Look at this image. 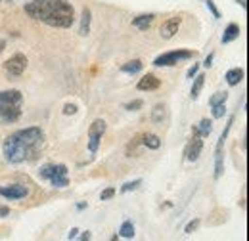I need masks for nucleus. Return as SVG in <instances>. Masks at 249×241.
<instances>
[{"label":"nucleus","instance_id":"7","mask_svg":"<svg viewBox=\"0 0 249 241\" xmlns=\"http://www.w3.org/2000/svg\"><path fill=\"white\" fill-rule=\"evenodd\" d=\"M27 67V58L23 54H14L10 60L4 61V71L12 77H19Z\"/></svg>","mask_w":249,"mask_h":241},{"label":"nucleus","instance_id":"14","mask_svg":"<svg viewBox=\"0 0 249 241\" xmlns=\"http://www.w3.org/2000/svg\"><path fill=\"white\" fill-rule=\"evenodd\" d=\"M242 79H244V69H240V67H234V69H230V71L226 73V83H228L230 86L240 85Z\"/></svg>","mask_w":249,"mask_h":241},{"label":"nucleus","instance_id":"19","mask_svg":"<svg viewBox=\"0 0 249 241\" xmlns=\"http://www.w3.org/2000/svg\"><path fill=\"white\" fill-rule=\"evenodd\" d=\"M211 130H213V122H211L209 119H201L199 126H197L199 136H201V138H207V136L211 134Z\"/></svg>","mask_w":249,"mask_h":241},{"label":"nucleus","instance_id":"37","mask_svg":"<svg viewBox=\"0 0 249 241\" xmlns=\"http://www.w3.org/2000/svg\"><path fill=\"white\" fill-rule=\"evenodd\" d=\"M85 207H87V203H79V205H77V209H79V211H83Z\"/></svg>","mask_w":249,"mask_h":241},{"label":"nucleus","instance_id":"36","mask_svg":"<svg viewBox=\"0 0 249 241\" xmlns=\"http://www.w3.org/2000/svg\"><path fill=\"white\" fill-rule=\"evenodd\" d=\"M4 48H6V40H4V38H0V52H2Z\"/></svg>","mask_w":249,"mask_h":241},{"label":"nucleus","instance_id":"32","mask_svg":"<svg viewBox=\"0 0 249 241\" xmlns=\"http://www.w3.org/2000/svg\"><path fill=\"white\" fill-rule=\"evenodd\" d=\"M77 236H79V228H71V230H69V234H67V238H69V240H75Z\"/></svg>","mask_w":249,"mask_h":241},{"label":"nucleus","instance_id":"12","mask_svg":"<svg viewBox=\"0 0 249 241\" xmlns=\"http://www.w3.org/2000/svg\"><path fill=\"white\" fill-rule=\"evenodd\" d=\"M90 21H92V12L89 8H83V14H81V25H79V34L81 36H87L90 33Z\"/></svg>","mask_w":249,"mask_h":241},{"label":"nucleus","instance_id":"27","mask_svg":"<svg viewBox=\"0 0 249 241\" xmlns=\"http://www.w3.org/2000/svg\"><path fill=\"white\" fill-rule=\"evenodd\" d=\"M113 195H115V188H106V189L102 191L100 199H102V201H107V199H111Z\"/></svg>","mask_w":249,"mask_h":241},{"label":"nucleus","instance_id":"33","mask_svg":"<svg viewBox=\"0 0 249 241\" xmlns=\"http://www.w3.org/2000/svg\"><path fill=\"white\" fill-rule=\"evenodd\" d=\"M213 58H215V54L211 52V54H209V56L205 58V61H203V65H205V67H211V65H213Z\"/></svg>","mask_w":249,"mask_h":241},{"label":"nucleus","instance_id":"30","mask_svg":"<svg viewBox=\"0 0 249 241\" xmlns=\"http://www.w3.org/2000/svg\"><path fill=\"white\" fill-rule=\"evenodd\" d=\"M197 226H199V218H196V220H192V222H188V224H186V228H184V232H186V234H192V232H194V230H196Z\"/></svg>","mask_w":249,"mask_h":241},{"label":"nucleus","instance_id":"31","mask_svg":"<svg viewBox=\"0 0 249 241\" xmlns=\"http://www.w3.org/2000/svg\"><path fill=\"white\" fill-rule=\"evenodd\" d=\"M197 69H199V65H197V63H194V65L190 67V71H188V77H190V79H192V77H196V75H197Z\"/></svg>","mask_w":249,"mask_h":241},{"label":"nucleus","instance_id":"35","mask_svg":"<svg viewBox=\"0 0 249 241\" xmlns=\"http://www.w3.org/2000/svg\"><path fill=\"white\" fill-rule=\"evenodd\" d=\"M8 212H10V209H6V207H0V216H8Z\"/></svg>","mask_w":249,"mask_h":241},{"label":"nucleus","instance_id":"17","mask_svg":"<svg viewBox=\"0 0 249 241\" xmlns=\"http://www.w3.org/2000/svg\"><path fill=\"white\" fill-rule=\"evenodd\" d=\"M203 85H205V75H196V81L192 85V94H190L194 100H197V96H199V92L203 88Z\"/></svg>","mask_w":249,"mask_h":241},{"label":"nucleus","instance_id":"18","mask_svg":"<svg viewBox=\"0 0 249 241\" xmlns=\"http://www.w3.org/2000/svg\"><path fill=\"white\" fill-rule=\"evenodd\" d=\"M165 115H167L165 105H163V103H157L156 107H154V111H152V120H154L156 124H161V122L165 120Z\"/></svg>","mask_w":249,"mask_h":241},{"label":"nucleus","instance_id":"39","mask_svg":"<svg viewBox=\"0 0 249 241\" xmlns=\"http://www.w3.org/2000/svg\"><path fill=\"white\" fill-rule=\"evenodd\" d=\"M111 241H117V236H113V238H111Z\"/></svg>","mask_w":249,"mask_h":241},{"label":"nucleus","instance_id":"28","mask_svg":"<svg viewBox=\"0 0 249 241\" xmlns=\"http://www.w3.org/2000/svg\"><path fill=\"white\" fill-rule=\"evenodd\" d=\"M205 4H207V8H209V12L213 14V17H220V12L217 10V6H215V0H205Z\"/></svg>","mask_w":249,"mask_h":241},{"label":"nucleus","instance_id":"26","mask_svg":"<svg viewBox=\"0 0 249 241\" xmlns=\"http://www.w3.org/2000/svg\"><path fill=\"white\" fill-rule=\"evenodd\" d=\"M142 105H144L142 100H134V102H130V103H124V109H128V111H138Z\"/></svg>","mask_w":249,"mask_h":241},{"label":"nucleus","instance_id":"40","mask_svg":"<svg viewBox=\"0 0 249 241\" xmlns=\"http://www.w3.org/2000/svg\"><path fill=\"white\" fill-rule=\"evenodd\" d=\"M8 2H12V0H8Z\"/></svg>","mask_w":249,"mask_h":241},{"label":"nucleus","instance_id":"5","mask_svg":"<svg viewBox=\"0 0 249 241\" xmlns=\"http://www.w3.org/2000/svg\"><path fill=\"white\" fill-rule=\"evenodd\" d=\"M104 132H106V120L96 119L92 124H90V128H89V150H90V153H96V151H98Z\"/></svg>","mask_w":249,"mask_h":241},{"label":"nucleus","instance_id":"25","mask_svg":"<svg viewBox=\"0 0 249 241\" xmlns=\"http://www.w3.org/2000/svg\"><path fill=\"white\" fill-rule=\"evenodd\" d=\"M224 111H226L224 103H218V105H213V117H215V119H222V117H224Z\"/></svg>","mask_w":249,"mask_h":241},{"label":"nucleus","instance_id":"38","mask_svg":"<svg viewBox=\"0 0 249 241\" xmlns=\"http://www.w3.org/2000/svg\"><path fill=\"white\" fill-rule=\"evenodd\" d=\"M238 4H242V8H246L248 4H246V0H238Z\"/></svg>","mask_w":249,"mask_h":241},{"label":"nucleus","instance_id":"8","mask_svg":"<svg viewBox=\"0 0 249 241\" xmlns=\"http://www.w3.org/2000/svg\"><path fill=\"white\" fill-rule=\"evenodd\" d=\"M192 132H194V138L190 140V144H188V148H186V159L194 163V161H197L199 155H201L203 140H201V136H199V132H197V126H194Z\"/></svg>","mask_w":249,"mask_h":241},{"label":"nucleus","instance_id":"15","mask_svg":"<svg viewBox=\"0 0 249 241\" xmlns=\"http://www.w3.org/2000/svg\"><path fill=\"white\" fill-rule=\"evenodd\" d=\"M240 36V27L236 25V23H230L226 29H224V34H222V44H228V42H232V40H236Z\"/></svg>","mask_w":249,"mask_h":241},{"label":"nucleus","instance_id":"6","mask_svg":"<svg viewBox=\"0 0 249 241\" xmlns=\"http://www.w3.org/2000/svg\"><path fill=\"white\" fill-rule=\"evenodd\" d=\"M232 124H234V117L228 119L226 128L222 130V134H220V138H218L217 151H215V178H220V174H222V171H224V167H222V146H224V142H226V138H228V132H230Z\"/></svg>","mask_w":249,"mask_h":241},{"label":"nucleus","instance_id":"13","mask_svg":"<svg viewBox=\"0 0 249 241\" xmlns=\"http://www.w3.org/2000/svg\"><path fill=\"white\" fill-rule=\"evenodd\" d=\"M154 14H146V16H138V17H134L132 19V27H136V29L140 31H148L150 29V25L154 23Z\"/></svg>","mask_w":249,"mask_h":241},{"label":"nucleus","instance_id":"20","mask_svg":"<svg viewBox=\"0 0 249 241\" xmlns=\"http://www.w3.org/2000/svg\"><path fill=\"white\" fill-rule=\"evenodd\" d=\"M142 69V61L140 60H132L128 61V63H124L123 67H121V71L123 73H130V75H134V73H138Z\"/></svg>","mask_w":249,"mask_h":241},{"label":"nucleus","instance_id":"29","mask_svg":"<svg viewBox=\"0 0 249 241\" xmlns=\"http://www.w3.org/2000/svg\"><path fill=\"white\" fill-rule=\"evenodd\" d=\"M63 113L65 115H75L77 113V105L75 103H65L63 105Z\"/></svg>","mask_w":249,"mask_h":241},{"label":"nucleus","instance_id":"22","mask_svg":"<svg viewBox=\"0 0 249 241\" xmlns=\"http://www.w3.org/2000/svg\"><path fill=\"white\" fill-rule=\"evenodd\" d=\"M226 98H228V92H217V94L209 100V105L213 107V105H218V103H224V102H226Z\"/></svg>","mask_w":249,"mask_h":241},{"label":"nucleus","instance_id":"21","mask_svg":"<svg viewBox=\"0 0 249 241\" xmlns=\"http://www.w3.org/2000/svg\"><path fill=\"white\" fill-rule=\"evenodd\" d=\"M119 236H121V238H126V240H130V238L134 236V226H132V222H130V220H124L123 224H121Z\"/></svg>","mask_w":249,"mask_h":241},{"label":"nucleus","instance_id":"10","mask_svg":"<svg viewBox=\"0 0 249 241\" xmlns=\"http://www.w3.org/2000/svg\"><path fill=\"white\" fill-rule=\"evenodd\" d=\"M180 23H182L180 17H169L167 21H163V25H161V29H159V34H161L163 38H173V36L178 33Z\"/></svg>","mask_w":249,"mask_h":241},{"label":"nucleus","instance_id":"4","mask_svg":"<svg viewBox=\"0 0 249 241\" xmlns=\"http://www.w3.org/2000/svg\"><path fill=\"white\" fill-rule=\"evenodd\" d=\"M190 58H194V52H190V50H173V52L157 56L154 60V65H157V67H173L178 61L190 60Z\"/></svg>","mask_w":249,"mask_h":241},{"label":"nucleus","instance_id":"16","mask_svg":"<svg viewBox=\"0 0 249 241\" xmlns=\"http://www.w3.org/2000/svg\"><path fill=\"white\" fill-rule=\"evenodd\" d=\"M140 138H142V144L146 148H150V150H157L161 146V140H159V136H156V134H144Z\"/></svg>","mask_w":249,"mask_h":241},{"label":"nucleus","instance_id":"2","mask_svg":"<svg viewBox=\"0 0 249 241\" xmlns=\"http://www.w3.org/2000/svg\"><path fill=\"white\" fill-rule=\"evenodd\" d=\"M25 14L58 29H67L75 21V10L69 0H33L25 4Z\"/></svg>","mask_w":249,"mask_h":241},{"label":"nucleus","instance_id":"24","mask_svg":"<svg viewBox=\"0 0 249 241\" xmlns=\"http://www.w3.org/2000/svg\"><path fill=\"white\" fill-rule=\"evenodd\" d=\"M142 184V180L138 178V180H132V182H126L123 188H121V193H128V191H134L138 186Z\"/></svg>","mask_w":249,"mask_h":241},{"label":"nucleus","instance_id":"34","mask_svg":"<svg viewBox=\"0 0 249 241\" xmlns=\"http://www.w3.org/2000/svg\"><path fill=\"white\" fill-rule=\"evenodd\" d=\"M90 238H92L90 232H81V238H79L77 241H90Z\"/></svg>","mask_w":249,"mask_h":241},{"label":"nucleus","instance_id":"11","mask_svg":"<svg viewBox=\"0 0 249 241\" xmlns=\"http://www.w3.org/2000/svg\"><path fill=\"white\" fill-rule=\"evenodd\" d=\"M161 86V81L157 79L156 75H152V73H148V75H144L140 81H138V85H136V88L138 90H157Z\"/></svg>","mask_w":249,"mask_h":241},{"label":"nucleus","instance_id":"3","mask_svg":"<svg viewBox=\"0 0 249 241\" xmlns=\"http://www.w3.org/2000/svg\"><path fill=\"white\" fill-rule=\"evenodd\" d=\"M23 96L19 90H0V119L4 122H16L21 117Z\"/></svg>","mask_w":249,"mask_h":241},{"label":"nucleus","instance_id":"1","mask_svg":"<svg viewBox=\"0 0 249 241\" xmlns=\"http://www.w3.org/2000/svg\"><path fill=\"white\" fill-rule=\"evenodd\" d=\"M44 146V132L38 126H29L23 130H18L14 134H10L4 140V157L8 163H23V161H31L38 155V151Z\"/></svg>","mask_w":249,"mask_h":241},{"label":"nucleus","instance_id":"9","mask_svg":"<svg viewBox=\"0 0 249 241\" xmlns=\"http://www.w3.org/2000/svg\"><path fill=\"white\" fill-rule=\"evenodd\" d=\"M27 188L21 184H10V186H0V195L6 199H23L27 195Z\"/></svg>","mask_w":249,"mask_h":241},{"label":"nucleus","instance_id":"23","mask_svg":"<svg viewBox=\"0 0 249 241\" xmlns=\"http://www.w3.org/2000/svg\"><path fill=\"white\" fill-rule=\"evenodd\" d=\"M48 182H50L54 188H67V186H69V178H67V176H54V178H50Z\"/></svg>","mask_w":249,"mask_h":241}]
</instances>
